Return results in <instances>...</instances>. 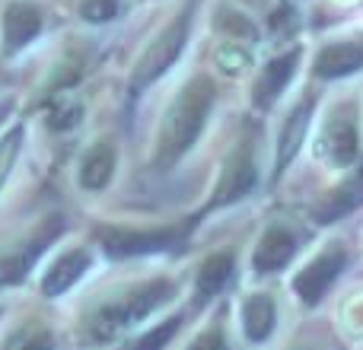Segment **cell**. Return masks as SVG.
<instances>
[{
    "mask_svg": "<svg viewBox=\"0 0 363 350\" xmlns=\"http://www.w3.org/2000/svg\"><path fill=\"white\" fill-rule=\"evenodd\" d=\"M345 264H347V252L341 249V245L325 249L319 258H315V261H309L306 268L294 277V293L300 296L306 306L322 303V296H325L328 290H332V283L341 277Z\"/></svg>",
    "mask_w": 363,
    "mask_h": 350,
    "instance_id": "cell-4",
    "label": "cell"
},
{
    "mask_svg": "<svg viewBox=\"0 0 363 350\" xmlns=\"http://www.w3.org/2000/svg\"><path fill=\"white\" fill-rule=\"evenodd\" d=\"M4 350H55V338L42 325H26L4 344Z\"/></svg>",
    "mask_w": 363,
    "mask_h": 350,
    "instance_id": "cell-21",
    "label": "cell"
},
{
    "mask_svg": "<svg viewBox=\"0 0 363 350\" xmlns=\"http://www.w3.org/2000/svg\"><path fill=\"white\" fill-rule=\"evenodd\" d=\"M188 350H226V338H223V328L220 325H211L207 332H201L194 338V344Z\"/></svg>",
    "mask_w": 363,
    "mask_h": 350,
    "instance_id": "cell-24",
    "label": "cell"
},
{
    "mask_svg": "<svg viewBox=\"0 0 363 350\" xmlns=\"http://www.w3.org/2000/svg\"><path fill=\"white\" fill-rule=\"evenodd\" d=\"M115 172V147L112 144H96L86 150L80 163V185L89 191H102L112 181Z\"/></svg>",
    "mask_w": 363,
    "mask_h": 350,
    "instance_id": "cell-15",
    "label": "cell"
},
{
    "mask_svg": "<svg viewBox=\"0 0 363 350\" xmlns=\"http://www.w3.org/2000/svg\"><path fill=\"white\" fill-rule=\"evenodd\" d=\"M268 23H271V29H274V32H290L296 26V10L290 4H281L274 13H271Z\"/></svg>",
    "mask_w": 363,
    "mask_h": 350,
    "instance_id": "cell-25",
    "label": "cell"
},
{
    "mask_svg": "<svg viewBox=\"0 0 363 350\" xmlns=\"http://www.w3.org/2000/svg\"><path fill=\"white\" fill-rule=\"evenodd\" d=\"M121 13V4L118 0H83L80 4V16L86 23H108Z\"/></svg>",
    "mask_w": 363,
    "mask_h": 350,
    "instance_id": "cell-22",
    "label": "cell"
},
{
    "mask_svg": "<svg viewBox=\"0 0 363 350\" xmlns=\"http://www.w3.org/2000/svg\"><path fill=\"white\" fill-rule=\"evenodd\" d=\"M172 293H176V287H172L169 281H150V283H144V287L125 293L121 300L106 303V306H99L86 319V338L96 341V344L115 338V334L125 332L128 325L147 319L153 309H160L166 300H172Z\"/></svg>",
    "mask_w": 363,
    "mask_h": 350,
    "instance_id": "cell-2",
    "label": "cell"
},
{
    "mask_svg": "<svg viewBox=\"0 0 363 350\" xmlns=\"http://www.w3.org/2000/svg\"><path fill=\"white\" fill-rule=\"evenodd\" d=\"M360 204H363V166L354 169L351 179H347L341 188H335V191L315 207V213H319V220L328 223V220H338L341 213L354 210V207H360Z\"/></svg>",
    "mask_w": 363,
    "mask_h": 350,
    "instance_id": "cell-16",
    "label": "cell"
},
{
    "mask_svg": "<svg viewBox=\"0 0 363 350\" xmlns=\"http://www.w3.org/2000/svg\"><path fill=\"white\" fill-rule=\"evenodd\" d=\"M357 147H360V131H357V118H354L351 108L345 112H335L328 118L325 131H322V157L332 166H351L357 159Z\"/></svg>",
    "mask_w": 363,
    "mask_h": 350,
    "instance_id": "cell-9",
    "label": "cell"
},
{
    "mask_svg": "<svg viewBox=\"0 0 363 350\" xmlns=\"http://www.w3.org/2000/svg\"><path fill=\"white\" fill-rule=\"evenodd\" d=\"M213 106V83L207 77L191 80L169 106L157 140V166H172L194 140L201 137L207 125V115Z\"/></svg>",
    "mask_w": 363,
    "mask_h": 350,
    "instance_id": "cell-1",
    "label": "cell"
},
{
    "mask_svg": "<svg viewBox=\"0 0 363 350\" xmlns=\"http://www.w3.org/2000/svg\"><path fill=\"white\" fill-rule=\"evenodd\" d=\"M61 230H64V220L51 217L48 223L38 226V232L29 239V242H23L19 249H13L10 255H0V287H10V283L23 281V277L32 271V264L38 261V255L61 236Z\"/></svg>",
    "mask_w": 363,
    "mask_h": 350,
    "instance_id": "cell-6",
    "label": "cell"
},
{
    "mask_svg": "<svg viewBox=\"0 0 363 350\" xmlns=\"http://www.w3.org/2000/svg\"><path fill=\"white\" fill-rule=\"evenodd\" d=\"M89 264H93V258H89L86 249H70V252H64V255H57L42 277V293L45 296L67 293V290L89 271Z\"/></svg>",
    "mask_w": 363,
    "mask_h": 350,
    "instance_id": "cell-11",
    "label": "cell"
},
{
    "mask_svg": "<svg viewBox=\"0 0 363 350\" xmlns=\"http://www.w3.org/2000/svg\"><path fill=\"white\" fill-rule=\"evenodd\" d=\"M217 61L223 64L226 74H236V70H242V67H245V61H249V57L239 55L236 48H220V51H217Z\"/></svg>",
    "mask_w": 363,
    "mask_h": 350,
    "instance_id": "cell-27",
    "label": "cell"
},
{
    "mask_svg": "<svg viewBox=\"0 0 363 350\" xmlns=\"http://www.w3.org/2000/svg\"><path fill=\"white\" fill-rule=\"evenodd\" d=\"M274 319H277V309L274 300L264 293H255L242 303V328H245V338L249 341H264L271 332H274Z\"/></svg>",
    "mask_w": 363,
    "mask_h": 350,
    "instance_id": "cell-17",
    "label": "cell"
},
{
    "mask_svg": "<svg viewBox=\"0 0 363 350\" xmlns=\"http://www.w3.org/2000/svg\"><path fill=\"white\" fill-rule=\"evenodd\" d=\"M188 26H191V13H182L176 23H169L153 38V45L140 55L138 67H134V74H131V93H144L153 80H160V77L176 64V57L182 55V48H185Z\"/></svg>",
    "mask_w": 363,
    "mask_h": 350,
    "instance_id": "cell-3",
    "label": "cell"
},
{
    "mask_svg": "<svg viewBox=\"0 0 363 350\" xmlns=\"http://www.w3.org/2000/svg\"><path fill=\"white\" fill-rule=\"evenodd\" d=\"M306 128H309V102H303V106L287 118V125H284V131H281V147H277V169H274L277 175L287 169V163L296 157L303 137H306Z\"/></svg>",
    "mask_w": 363,
    "mask_h": 350,
    "instance_id": "cell-18",
    "label": "cell"
},
{
    "mask_svg": "<svg viewBox=\"0 0 363 350\" xmlns=\"http://www.w3.org/2000/svg\"><path fill=\"white\" fill-rule=\"evenodd\" d=\"M102 249L115 258L128 255H150V252H166L179 242V230H118V226H102L99 230Z\"/></svg>",
    "mask_w": 363,
    "mask_h": 350,
    "instance_id": "cell-5",
    "label": "cell"
},
{
    "mask_svg": "<svg viewBox=\"0 0 363 350\" xmlns=\"http://www.w3.org/2000/svg\"><path fill=\"white\" fill-rule=\"evenodd\" d=\"M296 255V236L287 230V226H271L264 230V236L258 239L255 255H252V268L258 274H274V271L287 268V261Z\"/></svg>",
    "mask_w": 363,
    "mask_h": 350,
    "instance_id": "cell-10",
    "label": "cell"
},
{
    "mask_svg": "<svg viewBox=\"0 0 363 350\" xmlns=\"http://www.w3.org/2000/svg\"><path fill=\"white\" fill-rule=\"evenodd\" d=\"M23 144H26V125L16 121V125L0 137V188H4L6 179H10L13 166H16L19 153H23Z\"/></svg>",
    "mask_w": 363,
    "mask_h": 350,
    "instance_id": "cell-19",
    "label": "cell"
},
{
    "mask_svg": "<svg viewBox=\"0 0 363 350\" xmlns=\"http://www.w3.org/2000/svg\"><path fill=\"white\" fill-rule=\"evenodd\" d=\"M233 252H213L211 258H204L198 271V281H194V300L198 303H207L211 296H217L220 290L226 287V281L233 277Z\"/></svg>",
    "mask_w": 363,
    "mask_h": 350,
    "instance_id": "cell-13",
    "label": "cell"
},
{
    "mask_svg": "<svg viewBox=\"0 0 363 350\" xmlns=\"http://www.w3.org/2000/svg\"><path fill=\"white\" fill-rule=\"evenodd\" d=\"M296 61H300V48L287 51V55H277L271 64H264V74L258 77V83H255V106L258 108H268L271 102L287 89L290 77H294V70H296Z\"/></svg>",
    "mask_w": 363,
    "mask_h": 350,
    "instance_id": "cell-12",
    "label": "cell"
},
{
    "mask_svg": "<svg viewBox=\"0 0 363 350\" xmlns=\"http://www.w3.org/2000/svg\"><path fill=\"white\" fill-rule=\"evenodd\" d=\"M220 26L223 29H230V32H242L245 38H255V26L249 23V19H242V16H236V13H230V10H223V16H220Z\"/></svg>",
    "mask_w": 363,
    "mask_h": 350,
    "instance_id": "cell-26",
    "label": "cell"
},
{
    "mask_svg": "<svg viewBox=\"0 0 363 350\" xmlns=\"http://www.w3.org/2000/svg\"><path fill=\"white\" fill-rule=\"evenodd\" d=\"M77 121H80V106H77V102H57V106L51 108V115H48V125L55 128V131L74 128Z\"/></svg>",
    "mask_w": 363,
    "mask_h": 350,
    "instance_id": "cell-23",
    "label": "cell"
},
{
    "mask_svg": "<svg viewBox=\"0 0 363 350\" xmlns=\"http://www.w3.org/2000/svg\"><path fill=\"white\" fill-rule=\"evenodd\" d=\"M255 181H258L255 159H252L249 144H242L226 159L223 175H220V181H217V191H213V198H211V207H226V204H233V201L245 198V194L255 188Z\"/></svg>",
    "mask_w": 363,
    "mask_h": 350,
    "instance_id": "cell-8",
    "label": "cell"
},
{
    "mask_svg": "<svg viewBox=\"0 0 363 350\" xmlns=\"http://www.w3.org/2000/svg\"><path fill=\"white\" fill-rule=\"evenodd\" d=\"M360 67H363V45H354V42L332 45V48H325L319 55V61H315V74H319L322 80L347 77Z\"/></svg>",
    "mask_w": 363,
    "mask_h": 350,
    "instance_id": "cell-14",
    "label": "cell"
},
{
    "mask_svg": "<svg viewBox=\"0 0 363 350\" xmlns=\"http://www.w3.org/2000/svg\"><path fill=\"white\" fill-rule=\"evenodd\" d=\"M45 19L32 0H10L4 6V19H0V38H4V55H19L38 38Z\"/></svg>",
    "mask_w": 363,
    "mask_h": 350,
    "instance_id": "cell-7",
    "label": "cell"
},
{
    "mask_svg": "<svg viewBox=\"0 0 363 350\" xmlns=\"http://www.w3.org/2000/svg\"><path fill=\"white\" fill-rule=\"evenodd\" d=\"M182 328V315H172V319H166L163 325L150 328L147 334H140V338H134L131 344H125L121 350H163L169 344L172 338H176V332Z\"/></svg>",
    "mask_w": 363,
    "mask_h": 350,
    "instance_id": "cell-20",
    "label": "cell"
},
{
    "mask_svg": "<svg viewBox=\"0 0 363 350\" xmlns=\"http://www.w3.org/2000/svg\"><path fill=\"white\" fill-rule=\"evenodd\" d=\"M0 121H4V108H0Z\"/></svg>",
    "mask_w": 363,
    "mask_h": 350,
    "instance_id": "cell-28",
    "label": "cell"
}]
</instances>
